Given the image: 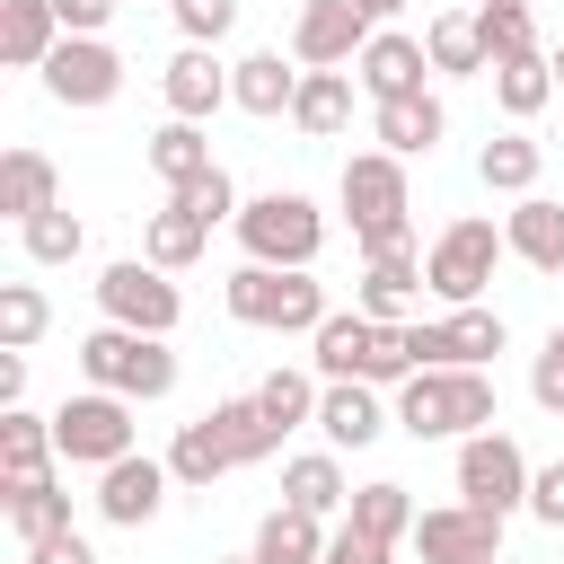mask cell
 <instances>
[{
    "label": "cell",
    "instance_id": "cell-30",
    "mask_svg": "<svg viewBox=\"0 0 564 564\" xmlns=\"http://www.w3.org/2000/svg\"><path fill=\"white\" fill-rule=\"evenodd\" d=\"M414 291H423V264H414V256H370V264H361V317L405 326Z\"/></svg>",
    "mask_w": 564,
    "mask_h": 564
},
{
    "label": "cell",
    "instance_id": "cell-16",
    "mask_svg": "<svg viewBox=\"0 0 564 564\" xmlns=\"http://www.w3.org/2000/svg\"><path fill=\"white\" fill-rule=\"evenodd\" d=\"M423 70H432V53H423L414 35H397V26H379V35L361 44V62H352V79L370 88V106H397V97H423Z\"/></svg>",
    "mask_w": 564,
    "mask_h": 564
},
{
    "label": "cell",
    "instance_id": "cell-34",
    "mask_svg": "<svg viewBox=\"0 0 564 564\" xmlns=\"http://www.w3.org/2000/svg\"><path fill=\"white\" fill-rule=\"evenodd\" d=\"M203 247H212V229H203L185 203H159V212H150V229H141V256H150L159 273H185Z\"/></svg>",
    "mask_w": 564,
    "mask_h": 564
},
{
    "label": "cell",
    "instance_id": "cell-20",
    "mask_svg": "<svg viewBox=\"0 0 564 564\" xmlns=\"http://www.w3.org/2000/svg\"><path fill=\"white\" fill-rule=\"evenodd\" d=\"M388 423H397V414H388L379 388H361V379H335V388L317 397V432H326L335 449H370Z\"/></svg>",
    "mask_w": 564,
    "mask_h": 564
},
{
    "label": "cell",
    "instance_id": "cell-24",
    "mask_svg": "<svg viewBox=\"0 0 564 564\" xmlns=\"http://www.w3.org/2000/svg\"><path fill=\"white\" fill-rule=\"evenodd\" d=\"M141 159H150V176H159L167 194H185L194 176H212V167H220V159H212V141H203V123H176V115L150 132V150H141Z\"/></svg>",
    "mask_w": 564,
    "mask_h": 564
},
{
    "label": "cell",
    "instance_id": "cell-2",
    "mask_svg": "<svg viewBox=\"0 0 564 564\" xmlns=\"http://www.w3.org/2000/svg\"><path fill=\"white\" fill-rule=\"evenodd\" d=\"M317 379L335 388V379H361V388H405L414 379V335L405 326H379V317H361V308H335L317 335Z\"/></svg>",
    "mask_w": 564,
    "mask_h": 564
},
{
    "label": "cell",
    "instance_id": "cell-31",
    "mask_svg": "<svg viewBox=\"0 0 564 564\" xmlns=\"http://www.w3.org/2000/svg\"><path fill=\"white\" fill-rule=\"evenodd\" d=\"M256 564H326V520H308V511H264V529H256V546H247Z\"/></svg>",
    "mask_w": 564,
    "mask_h": 564
},
{
    "label": "cell",
    "instance_id": "cell-13",
    "mask_svg": "<svg viewBox=\"0 0 564 564\" xmlns=\"http://www.w3.org/2000/svg\"><path fill=\"white\" fill-rule=\"evenodd\" d=\"M115 88H123V53L106 35H62V53L44 62L53 106H115Z\"/></svg>",
    "mask_w": 564,
    "mask_h": 564
},
{
    "label": "cell",
    "instance_id": "cell-22",
    "mask_svg": "<svg viewBox=\"0 0 564 564\" xmlns=\"http://www.w3.org/2000/svg\"><path fill=\"white\" fill-rule=\"evenodd\" d=\"M502 247H511L520 264H538V273H564V203L520 194V203H511V220H502Z\"/></svg>",
    "mask_w": 564,
    "mask_h": 564
},
{
    "label": "cell",
    "instance_id": "cell-50",
    "mask_svg": "<svg viewBox=\"0 0 564 564\" xmlns=\"http://www.w3.org/2000/svg\"><path fill=\"white\" fill-rule=\"evenodd\" d=\"M361 9H370V18H397V9H405V0H361Z\"/></svg>",
    "mask_w": 564,
    "mask_h": 564
},
{
    "label": "cell",
    "instance_id": "cell-53",
    "mask_svg": "<svg viewBox=\"0 0 564 564\" xmlns=\"http://www.w3.org/2000/svg\"><path fill=\"white\" fill-rule=\"evenodd\" d=\"M229 564H256V555H229Z\"/></svg>",
    "mask_w": 564,
    "mask_h": 564
},
{
    "label": "cell",
    "instance_id": "cell-29",
    "mask_svg": "<svg viewBox=\"0 0 564 564\" xmlns=\"http://www.w3.org/2000/svg\"><path fill=\"white\" fill-rule=\"evenodd\" d=\"M352 88H361L352 70H308L300 97H291V123H300L308 141H335V132L352 123Z\"/></svg>",
    "mask_w": 564,
    "mask_h": 564
},
{
    "label": "cell",
    "instance_id": "cell-40",
    "mask_svg": "<svg viewBox=\"0 0 564 564\" xmlns=\"http://www.w3.org/2000/svg\"><path fill=\"white\" fill-rule=\"evenodd\" d=\"M44 326H53L44 291H35V282H0V352H26Z\"/></svg>",
    "mask_w": 564,
    "mask_h": 564
},
{
    "label": "cell",
    "instance_id": "cell-5",
    "mask_svg": "<svg viewBox=\"0 0 564 564\" xmlns=\"http://www.w3.org/2000/svg\"><path fill=\"white\" fill-rule=\"evenodd\" d=\"M79 370H88V388H106V397H123V405H150V397L176 388L167 335H132V326H97V335L79 344Z\"/></svg>",
    "mask_w": 564,
    "mask_h": 564
},
{
    "label": "cell",
    "instance_id": "cell-36",
    "mask_svg": "<svg viewBox=\"0 0 564 564\" xmlns=\"http://www.w3.org/2000/svg\"><path fill=\"white\" fill-rule=\"evenodd\" d=\"M546 97H555V62H546V53H511V62H494V106H502L511 123H529Z\"/></svg>",
    "mask_w": 564,
    "mask_h": 564
},
{
    "label": "cell",
    "instance_id": "cell-45",
    "mask_svg": "<svg viewBox=\"0 0 564 564\" xmlns=\"http://www.w3.org/2000/svg\"><path fill=\"white\" fill-rule=\"evenodd\" d=\"M529 511H538V520H546V529H564V458H555V467H538V476H529Z\"/></svg>",
    "mask_w": 564,
    "mask_h": 564
},
{
    "label": "cell",
    "instance_id": "cell-18",
    "mask_svg": "<svg viewBox=\"0 0 564 564\" xmlns=\"http://www.w3.org/2000/svg\"><path fill=\"white\" fill-rule=\"evenodd\" d=\"M300 62H282L273 44H256L247 62H229V106H247V115H291V97H300Z\"/></svg>",
    "mask_w": 564,
    "mask_h": 564
},
{
    "label": "cell",
    "instance_id": "cell-19",
    "mask_svg": "<svg viewBox=\"0 0 564 564\" xmlns=\"http://www.w3.org/2000/svg\"><path fill=\"white\" fill-rule=\"evenodd\" d=\"M370 132H379V150H388V159H432V150H441V132H449V115H441V97L423 88V97L370 106Z\"/></svg>",
    "mask_w": 564,
    "mask_h": 564
},
{
    "label": "cell",
    "instance_id": "cell-28",
    "mask_svg": "<svg viewBox=\"0 0 564 564\" xmlns=\"http://www.w3.org/2000/svg\"><path fill=\"white\" fill-rule=\"evenodd\" d=\"M344 520H352L361 538H379V546L397 555V546L414 538V520H423V511H414V494H405V485H388V476H379V485H352V502H344Z\"/></svg>",
    "mask_w": 564,
    "mask_h": 564
},
{
    "label": "cell",
    "instance_id": "cell-38",
    "mask_svg": "<svg viewBox=\"0 0 564 564\" xmlns=\"http://www.w3.org/2000/svg\"><path fill=\"white\" fill-rule=\"evenodd\" d=\"M317 397H326V388H317L308 370H273V379L256 388V405H264V423H273V432H300V423H317Z\"/></svg>",
    "mask_w": 564,
    "mask_h": 564
},
{
    "label": "cell",
    "instance_id": "cell-25",
    "mask_svg": "<svg viewBox=\"0 0 564 564\" xmlns=\"http://www.w3.org/2000/svg\"><path fill=\"white\" fill-rule=\"evenodd\" d=\"M53 203H62V176H53V159L18 141V150L0 159V212L26 229V220H35V212H53Z\"/></svg>",
    "mask_w": 564,
    "mask_h": 564
},
{
    "label": "cell",
    "instance_id": "cell-9",
    "mask_svg": "<svg viewBox=\"0 0 564 564\" xmlns=\"http://www.w3.org/2000/svg\"><path fill=\"white\" fill-rule=\"evenodd\" d=\"M53 449H62L70 467H115V458H132V405L106 397V388L62 397V405H53Z\"/></svg>",
    "mask_w": 564,
    "mask_h": 564
},
{
    "label": "cell",
    "instance_id": "cell-47",
    "mask_svg": "<svg viewBox=\"0 0 564 564\" xmlns=\"http://www.w3.org/2000/svg\"><path fill=\"white\" fill-rule=\"evenodd\" d=\"M326 564H388V546H379V538H361V529L344 520V529L326 538Z\"/></svg>",
    "mask_w": 564,
    "mask_h": 564
},
{
    "label": "cell",
    "instance_id": "cell-10",
    "mask_svg": "<svg viewBox=\"0 0 564 564\" xmlns=\"http://www.w3.org/2000/svg\"><path fill=\"white\" fill-rule=\"evenodd\" d=\"M529 476H538V467L520 458L511 432H476V441H458V502L511 520V511H529Z\"/></svg>",
    "mask_w": 564,
    "mask_h": 564
},
{
    "label": "cell",
    "instance_id": "cell-15",
    "mask_svg": "<svg viewBox=\"0 0 564 564\" xmlns=\"http://www.w3.org/2000/svg\"><path fill=\"white\" fill-rule=\"evenodd\" d=\"M167 458H150V449H132V458H115V467H97V520H115V529H141V520H159V502H167Z\"/></svg>",
    "mask_w": 564,
    "mask_h": 564
},
{
    "label": "cell",
    "instance_id": "cell-44",
    "mask_svg": "<svg viewBox=\"0 0 564 564\" xmlns=\"http://www.w3.org/2000/svg\"><path fill=\"white\" fill-rule=\"evenodd\" d=\"M529 397H538L546 414H564V326H546V344H538V361H529Z\"/></svg>",
    "mask_w": 564,
    "mask_h": 564
},
{
    "label": "cell",
    "instance_id": "cell-42",
    "mask_svg": "<svg viewBox=\"0 0 564 564\" xmlns=\"http://www.w3.org/2000/svg\"><path fill=\"white\" fill-rule=\"evenodd\" d=\"M167 203H185V212H194L203 229H220V220H238V185H229L220 167H212V176H194V185H185V194H167Z\"/></svg>",
    "mask_w": 564,
    "mask_h": 564
},
{
    "label": "cell",
    "instance_id": "cell-33",
    "mask_svg": "<svg viewBox=\"0 0 564 564\" xmlns=\"http://www.w3.org/2000/svg\"><path fill=\"white\" fill-rule=\"evenodd\" d=\"M538 167H546V150H538L529 132H494V141L476 150L485 194H538Z\"/></svg>",
    "mask_w": 564,
    "mask_h": 564
},
{
    "label": "cell",
    "instance_id": "cell-32",
    "mask_svg": "<svg viewBox=\"0 0 564 564\" xmlns=\"http://www.w3.org/2000/svg\"><path fill=\"white\" fill-rule=\"evenodd\" d=\"M423 53H432V70H449V79L494 70V53H485V35H476V9H441V18L423 26Z\"/></svg>",
    "mask_w": 564,
    "mask_h": 564
},
{
    "label": "cell",
    "instance_id": "cell-37",
    "mask_svg": "<svg viewBox=\"0 0 564 564\" xmlns=\"http://www.w3.org/2000/svg\"><path fill=\"white\" fill-rule=\"evenodd\" d=\"M212 432L229 441V458H238V467H256V458H273V449H282V432L264 423V405H256V397H220V405H212Z\"/></svg>",
    "mask_w": 564,
    "mask_h": 564
},
{
    "label": "cell",
    "instance_id": "cell-7",
    "mask_svg": "<svg viewBox=\"0 0 564 564\" xmlns=\"http://www.w3.org/2000/svg\"><path fill=\"white\" fill-rule=\"evenodd\" d=\"M502 256H511V247H502V229L467 212V220H449V229L432 238V256H423V291H432V300H449V308H476Z\"/></svg>",
    "mask_w": 564,
    "mask_h": 564
},
{
    "label": "cell",
    "instance_id": "cell-49",
    "mask_svg": "<svg viewBox=\"0 0 564 564\" xmlns=\"http://www.w3.org/2000/svg\"><path fill=\"white\" fill-rule=\"evenodd\" d=\"M26 405V352H0V414Z\"/></svg>",
    "mask_w": 564,
    "mask_h": 564
},
{
    "label": "cell",
    "instance_id": "cell-4",
    "mask_svg": "<svg viewBox=\"0 0 564 564\" xmlns=\"http://www.w3.org/2000/svg\"><path fill=\"white\" fill-rule=\"evenodd\" d=\"M229 317H238V326H264V335H317L335 308H326V282H317V273L238 264V273H229Z\"/></svg>",
    "mask_w": 564,
    "mask_h": 564
},
{
    "label": "cell",
    "instance_id": "cell-6",
    "mask_svg": "<svg viewBox=\"0 0 564 564\" xmlns=\"http://www.w3.org/2000/svg\"><path fill=\"white\" fill-rule=\"evenodd\" d=\"M238 247H247V264L308 273L326 247V212L308 194H256V203H238Z\"/></svg>",
    "mask_w": 564,
    "mask_h": 564
},
{
    "label": "cell",
    "instance_id": "cell-11",
    "mask_svg": "<svg viewBox=\"0 0 564 564\" xmlns=\"http://www.w3.org/2000/svg\"><path fill=\"white\" fill-rule=\"evenodd\" d=\"M370 35H379V18L361 0H308L300 26H291V62L300 70H352Z\"/></svg>",
    "mask_w": 564,
    "mask_h": 564
},
{
    "label": "cell",
    "instance_id": "cell-35",
    "mask_svg": "<svg viewBox=\"0 0 564 564\" xmlns=\"http://www.w3.org/2000/svg\"><path fill=\"white\" fill-rule=\"evenodd\" d=\"M229 467H238V458H229V441L212 432V414H194V423L167 441V476L194 485V494H212V476H229Z\"/></svg>",
    "mask_w": 564,
    "mask_h": 564
},
{
    "label": "cell",
    "instance_id": "cell-3",
    "mask_svg": "<svg viewBox=\"0 0 564 564\" xmlns=\"http://www.w3.org/2000/svg\"><path fill=\"white\" fill-rule=\"evenodd\" d=\"M397 423L414 441H476V432H494V379L485 370H414L397 388Z\"/></svg>",
    "mask_w": 564,
    "mask_h": 564
},
{
    "label": "cell",
    "instance_id": "cell-8",
    "mask_svg": "<svg viewBox=\"0 0 564 564\" xmlns=\"http://www.w3.org/2000/svg\"><path fill=\"white\" fill-rule=\"evenodd\" d=\"M97 308H106V326H132V335H176V317H185L176 282H167L150 256L106 264V273H97Z\"/></svg>",
    "mask_w": 564,
    "mask_h": 564
},
{
    "label": "cell",
    "instance_id": "cell-23",
    "mask_svg": "<svg viewBox=\"0 0 564 564\" xmlns=\"http://www.w3.org/2000/svg\"><path fill=\"white\" fill-rule=\"evenodd\" d=\"M282 502H291V511H308V520H335V511L352 502V485H344L335 449H300V458H282Z\"/></svg>",
    "mask_w": 564,
    "mask_h": 564
},
{
    "label": "cell",
    "instance_id": "cell-12",
    "mask_svg": "<svg viewBox=\"0 0 564 564\" xmlns=\"http://www.w3.org/2000/svg\"><path fill=\"white\" fill-rule=\"evenodd\" d=\"M414 335V370H485L494 352H502V308H449V317H432V326H405Z\"/></svg>",
    "mask_w": 564,
    "mask_h": 564
},
{
    "label": "cell",
    "instance_id": "cell-27",
    "mask_svg": "<svg viewBox=\"0 0 564 564\" xmlns=\"http://www.w3.org/2000/svg\"><path fill=\"white\" fill-rule=\"evenodd\" d=\"M0 511H9V529H18V546H44V538H62V529H70V494H62L53 476H26V485H0Z\"/></svg>",
    "mask_w": 564,
    "mask_h": 564
},
{
    "label": "cell",
    "instance_id": "cell-21",
    "mask_svg": "<svg viewBox=\"0 0 564 564\" xmlns=\"http://www.w3.org/2000/svg\"><path fill=\"white\" fill-rule=\"evenodd\" d=\"M53 53H62L53 0H0V62H9V70H44Z\"/></svg>",
    "mask_w": 564,
    "mask_h": 564
},
{
    "label": "cell",
    "instance_id": "cell-39",
    "mask_svg": "<svg viewBox=\"0 0 564 564\" xmlns=\"http://www.w3.org/2000/svg\"><path fill=\"white\" fill-rule=\"evenodd\" d=\"M18 247H26L35 264H70V256L88 247V229H79V212H62V203H53V212H35V220L18 229Z\"/></svg>",
    "mask_w": 564,
    "mask_h": 564
},
{
    "label": "cell",
    "instance_id": "cell-51",
    "mask_svg": "<svg viewBox=\"0 0 564 564\" xmlns=\"http://www.w3.org/2000/svg\"><path fill=\"white\" fill-rule=\"evenodd\" d=\"M476 9H529V0H476Z\"/></svg>",
    "mask_w": 564,
    "mask_h": 564
},
{
    "label": "cell",
    "instance_id": "cell-46",
    "mask_svg": "<svg viewBox=\"0 0 564 564\" xmlns=\"http://www.w3.org/2000/svg\"><path fill=\"white\" fill-rule=\"evenodd\" d=\"M123 0H53V18H62V35H106V18H115Z\"/></svg>",
    "mask_w": 564,
    "mask_h": 564
},
{
    "label": "cell",
    "instance_id": "cell-48",
    "mask_svg": "<svg viewBox=\"0 0 564 564\" xmlns=\"http://www.w3.org/2000/svg\"><path fill=\"white\" fill-rule=\"evenodd\" d=\"M26 564H97V546H88L79 529H62V538H44V546H26Z\"/></svg>",
    "mask_w": 564,
    "mask_h": 564
},
{
    "label": "cell",
    "instance_id": "cell-26",
    "mask_svg": "<svg viewBox=\"0 0 564 564\" xmlns=\"http://www.w3.org/2000/svg\"><path fill=\"white\" fill-rule=\"evenodd\" d=\"M53 414H26V405H9L0 414V485H26V476H53Z\"/></svg>",
    "mask_w": 564,
    "mask_h": 564
},
{
    "label": "cell",
    "instance_id": "cell-17",
    "mask_svg": "<svg viewBox=\"0 0 564 564\" xmlns=\"http://www.w3.org/2000/svg\"><path fill=\"white\" fill-rule=\"evenodd\" d=\"M159 97H167L176 123H212V115L229 106V70L212 62V44H185V53L159 70Z\"/></svg>",
    "mask_w": 564,
    "mask_h": 564
},
{
    "label": "cell",
    "instance_id": "cell-43",
    "mask_svg": "<svg viewBox=\"0 0 564 564\" xmlns=\"http://www.w3.org/2000/svg\"><path fill=\"white\" fill-rule=\"evenodd\" d=\"M167 9H176L185 44H220V35L238 26V0H167Z\"/></svg>",
    "mask_w": 564,
    "mask_h": 564
},
{
    "label": "cell",
    "instance_id": "cell-1",
    "mask_svg": "<svg viewBox=\"0 0 564 564\" xmlns=\"http://www.w3.org/2000/svg\"><path fill=\"white\" fill-rule=\"evenodd\" d=\"M335 194H344V220H352V247H361V264L370 256H414V194H405V159H388V150H352L344 159V176H335Z\"/></svg>",
    "mask_w": 564,
    "mask_h": 564
},
{
    "label": "cell",
    "instance_id": "cell-52",
    "mask_svg": "<svg viewBox=\"0 0 564 564\" xmlns=\"http://www.w3.org/2000/svg\"><path fill=\"white\" fill-rule=\"evenodd\" d=\"M546 62H555V88H564V44H555V53H546Z\"/></svg>",
    "mask_w": 564,
    "mask_h": 564
},
{
    "label": "cell",
    "instance_id": "cell-14",
    "mask_svg": "<svg viewBox=\"0 0 564 564\" xmlns=\"http://www.w3.org/2000/svg\"><path fill=\"white\" fill-rule=\"evenodd\" d=\"M414 546H423V564H502V520L476 502H441L414 520Z\"/></svg>",
    "mask_w": 564,
    "mask_h": 564
},
{
    "label": "cell",
    "instance_id": "cell-41",
    "mask_svg": "<svg viewBox=\"0 0 564 564\" xmlns=\"http://www.w3.org/2000/svg\"><path fill=\"white\" fill-rule=\"evenodd\" d=\"M476 35H485V53H494V62H511V53H538V26H529V9H476Z\"/></svg>",
    "mask_w": 564,
    "mask_h": 564
}]
</instances>
